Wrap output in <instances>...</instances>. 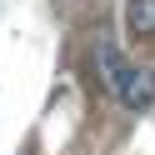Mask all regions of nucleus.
<instances>
[{"instance_id":"2","label":"nucleus","mask_w":155,"mask_h":155,"mask_svg":"<svg viewBox=\"0 0 155 155\" xmlns=\"http://www.w3.org/2000/svg\"><path fill=\"white\" fill-rule=\"evenodd\" d=\"M115 100H120L125 110H145V105L155 100V75L150 70H130V80H125V90L115 95Z\"/></svg>"},{"instance_id":"1","label":"nucleus","mask_w":155,"mask_h":155,"mask_svg":"<svg viewBox=\"0 0 155 155\" xmlns=\"http://www.w3.org/2000/svg\"><path fill=\"white\" fill-rule=\"evenodd\" d=\"M95 70H100V80H105V90H110V95H120L125 80H130V65L120 60V50H115L110 40L95 45Z\"/></svg>"},{"instance_id":"3","label":"nucleus","mask_w":155,"mask_h":155,"mask_svg":"<svg viewBox=\"0 0 155 155\" xmlns=\"http://www.w3.org/2000/svg\"><path fill=\"white\" fill-rule=\"evenodd\" d=\"M125 25L135 40H155V0H125Z\"/></svg>"}]
</instances>
